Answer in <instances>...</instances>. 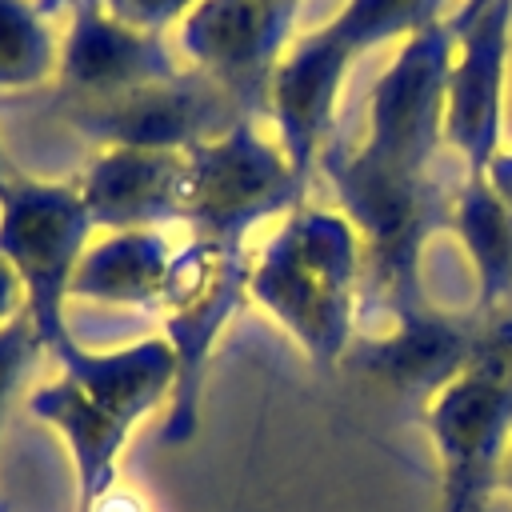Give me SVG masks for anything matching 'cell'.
Masks as SVG:
<instances>
[{
	"instance_id": "obj_1",
	"label": "cell",
	"mask_w": 512,
	"mask_h": 512,
	"mask_svg": "<svg viewBox=\"0 0 512 512\" xmlns=\"http://www.w3.org/2000/svg\"><path fill=\"white\" fill-rule=\"evenodd\" d=\"M56 380L28 392V412L48 424L72 460L76 504L88 512L120 484V456L132 428L168 408L176 392V360L160 332L120 348H88L76 336L56 352Z\"/></svg>"
},
{
	"instance_id": "obj_2",
	"label": "cell",
	"mask_w": 512,
	"mask_h": 512,
	"mask_svg": "<svg viewBox=\"0 0 512 512\" xmlns=\"http://www.w3.org/2000/svg\"><path fill=\"white\" fill-rule=\"evenodd\" d=\"M248 300L320 368L348 360L364 300V252L336 204H296L248 256Z\"/></svg>"
},
{
	"instance_id": "obj_3",
	"label": "cell",
	"mask_w": 512,
	"mask_h": 512,
	"mask_svg": "<svg viewBox=\"0 0 512 512\" xmlns=\"http://www.w3.org/2000/svg\"><path fill=\"white\" fill-rule=\"evenodd\" d=\"M320 168L336 192V208L352 220L364 252V300L384 312V320H404L428 308L420 264L428 236L444 228L440 188L432 172L388 164L372 152L332 148L320 156ZM360 300V304H364Z\"/></svg>"
},
{
	"instance_id": "obj_4",
	"label": "cell",
	"mask_w": 512,
	"mask_h": 512,
	"mask_svg": "<svg viewBox=\"0 0 512 512\" xmlns=\"http://www.w3.org/2000/svg\"><path fill=\"white\" fill-rule=\"evenodd\" d=\"M440 512H488L512 448V304L480 316L464 368L424 404Z\"/></svg>"
},
{
	"instance_id": "obj_5",
	"label": "cell",
	"mask_w": 512,
	"mask_h": 512,
	"mask_svg": "<svg viewBox=\"0 0 512 512\" xmlns=\"http://www.w3.org/2000/svg\"><path fill=\"white\" fill-rule=\"evenodd\" d=\"M92 236L96 224L76 180H40L20 168L0 176V260L20 280L24 312L36 324L48 356L72 340V276Z\"/></svg>"
},
{
	"instance_id": "obj_6",
	"label": "cell",
	"mask_w": 512,
	"mask_h": 512,
	"mask_svg": "<svg viewBox=\"0 0 512 512\" xmlns=\"http://www.w3.org/2000/svg\"><path fill=\"white\" fill-rule=\"evenodd\" d=\"M260 116H240L212 140L188 148L184 228L204 240L240 244L256 224H276L304 204V176Z\"/></svg>"
},
{
	"instance_id": "obj_7",
	"label": "cell",
	"mask_w": 512,
	"mask_h": 512,
	"mask_svg": "<svg viewBox=\"0 0 512 512\" xmlns=\"http://www.w3.org/2000/svg\"><path fill=\"white\" fill-rule=\"evenodd\" d=\"M248 300V252L240 244H220L188 236L176 252L172 280L160 304V336L176 360V392L164 408V444H184L200 424V392L216 340L228 320Z\"/></svg>"
},
{
	"instance_id": "obj_8",
	"label": "cell",
	"mask_w": 512,
	"mask_h": 512,
	"mask_svg": "<svg viewBox=\"0 0 512 512\" xmlns=\"http://www.w3.org/2000/svg\"><path fill=\"white\" fill-rule=\"evenodd\" d=\"M300 12V0H200L172 44L192 72L228 92L248 116H260L268 80L300 32Z\"/></svg>"
},
{
	"instance_id": "obj_9",
	"label": "cell",
	"mask_w": 512,
	"mask_h": 512,
	"mask_svg": "<svg viewBox=\"0 0 512 512\" xmlns=\"http://www.w3.org/2000/svg\"><path fill=\"white\" fill-rule=\"evenodd\" d=\"M456 32L436 20L396 44L392 60L368 92V124L360 148L416 172H432V156L444 148V100Z\"/></svg>"
},
{
	"instance_id": "obj_10",
	"label": "cell",
	"mask_w": 512,
	"mask_h": 512,
	"mask_svg": "<svg viewBox=\"0 0 512 512\" xmlns=\"http://www.w3.org/2000/svg\"><path fill=\"white\" fill-rule=\"evenodd\" d=\"M248 116L228 92H220L200 72H180L172 80L96 100L72 104L68 120L96 140V148H152V152H188L228 124Z\"/></svg>"
},
{
	"instance_id": "obj_11",
	"label": "cell",
	"mask_w": 512,
	"mask_h": 512,
	"mask_svg": "<svg viewBox=\"0 0 512 512\" xmlns=\"http://www.w3.org/2000/svg\"><path fill=\"white\" fill-rule=\"evenodd\" d=\"M456 32L448 100H444V148L456 152L464 176H484L504 148L508 108V60H512V0H496Z\"/></svg>"
},
{
	"instance_id": "obj_12",
	"label": "cell",
	"mask_w": 512,
	"mask_h": 512,
	"mask_svg": "<svg viewBox=\"0 0 512 512\" xmlns=\"http://www.w3.org/2000/svg\"><path fill=\"white\" fill-rule=\"evenodd\" d=\"M188 72L172 36L140 32L108 12L104 0H72L60 28L56 80L72 104L112 100Z\"/></svg>"
},
{
	"instance_id": "obj_13",
	"label": "cell",
	"mask_w": 512,
	"mask_h": 512,
	"mask_svg": "<svg viewBox=\"0 0 512 512\" xmlns=\"http://www.w3.org/2000/svg\"><path fill=\"white\" fill-rule=\"evenodd\" d=\"M352 64L356 56L344 44H336L324 24H316L296 32V40L288 44V52L280 56L268 80L260 120L268 124V132L276 136V144L284 148V156L304 180L328 152L336 104Z\"/></svg>"
},
{
	"instance_id": "obj_14",
	"label": "cell",
	"mask_w": 512,
	"mask_h": 512,
	"mask_svg": "<svg viewBox=\"0 0 512 512\" xmlns=\"http://www.w3.org/2000/svg\"><path fill=\"white\" fill-rule=\"evenodd\" d=\"M96 232L172 228L184 224V152L152 148H96L72 176Z\"/></svg>"
},
{
	"instance_id": "obj_15",
	"label": "cell",
	"mask_w": 512,
	"mask_h": 512,
	"mask_svg": "<svg viewBox=\"0 0 512 512\" xmlns=\"http://www.w3.org/2000/svg\"><path fill=\"white\" fill-rule=\"evenodd\" d=\"M476 324L480 316L464 320L428 304L404 320H392L384 332L352 344L344 364H352L356 372L372 376L392 392L428 400L464 368L476 340Z\"/></svg>"
},
{
	"instance_id": "obj_16",
	"label": "cell",
	"mask_w": 512,
	"mask_h": 512,
	"mask_svg": "<svg viewBox=\"0 0 512 512\" xmlns=\"http://www.w3.org/2000/svg\"><path fill=\"white\" fill-rule=\"evenodd\" d=\"M180 244L168 228L96 232L72 276V300L112 308H160Z\"/></svg>"
},
{
	"instance_id": "obj_17",
	"label": "cell",
	"mask_w": 512,
	"mask_h": 512,
	"mask_svg": "<svg viewBox=\"0 0 512 512\" xmlns=\"http://www.w3.org/2000/svg\"><path fill=\"white\" fill-rule=\"evenodd\" d=\"M444 228L456 236L460 252L476 276L480 316L512 304V208L492 188L488 176H460L444 204Z\"/></svg>"
},
{
	"instance_id": "obj_18",
	"label": "cell",
	"mask_w": 512,
	"mask_h": 512,
	"mask_svg": "<svg viewBox=\"0 0 512 512\" xmlns=\"http://www.w3.org/2000/svg\"><path fill=\"white\" fill-rule=\"evenodd\" d=\"M56 68L60 28L44 0H0V96L36 92Z\"/></svg>"
},
{
	"instance_id": "obj_19",
	"label": "cell",
	"mask_w": 512,
	"mask_h": 512,
	"mask_svg": "<svg viewBox=\"0 0 512 512\" xmlns=\"http://www.w3.org/2000/svg\"><path fill=\"white\" fill-rule=\"evenodd\" d=\"M452 4L456 0H344L340 12L324 20V28L360 60L380 44H400L428 24L448 20Z\"/></svg>"
},
{
	"instance_id": "obj_20",
	"label": "cell",
	"mask_w": 512,
	"mask_h": 512,
	"mask_svg": "<svg viewBox=\"0 0 512 512\" xmlns=\"http://www.w3.org/2000/svg\"><path fill=\"white\" fill-rule=\"evenodd\" d=\"M44 340L36 332V324L28 320V312L12 316L4 328H0V436L8 428V416L36 368V360L44 356Z\"/></svg>"
},
{
	"instance_id": "obj_21",
	"label": "cell",
	"mask_w": 512,
	"mask_h": 512,
	"mask_svg": "<svg viewBox=\"0 0 512 512\" xmlns=\"http://www.w3.org/2000/svg\"><path fill=\"white\" fill-rule=\"evenodd\" d=\"M112 16H120L124 24L140 28V32H156V36H172L180 28V20L200 4V0H104Z\"/></svg>"
},
{
	"instance_id": "obj_22",
	"label": "cell",
	"mask_w": 512,
	"mask_h": 512,
	"mask_svg": "<svg viewBox=\"0 0 512 512\" xmlns=\"http://www.w3.org/2000/svg\"><path fill=\"white\" fill-rule=\"evenodd\" d=\"M24 312V292H20V280L12 276V268L0 260V328Z\"/></svg>"
},
{
	"instance_id": "obj_23",
	"label": "cell",
	"mask_w": 512,
	"mask_h": 512,
	"mask_svg": "<svg viewBox=\"0 0 512 512\" xmlns=\"http://www.w3.org/2000/svg\"><path fill=\"white\" fill-rule=\"evenodd\" d=\"M88 512H148L136 496H128V492H120V488H112L104 500H96Z\"/></svg>"
},
{
	"instance_id": "obj_24",
	"label": "cell",
	"mask_w": 512,
	"mask_h": 512,
	"mask_svg": "<svg viewBox=\"0 0 512 512\" xmlns=\"http://www.w3.org/2000/svg\"><path fill=\"white\" fill-rule=\"evenodd\" d=\"M492 4H496V0H456L452 12H448V24H452V28H464V24H472L476 16H484Z\"/></svg>"
},
{
	"instance_id": "obj_25",
	"label": "cell",
	"mask_w": 512,
	"mask_h": 512,
	"mask_svg": "<svg viewBox=\"0 0 512 512\" xmlns=\"http://www.w3.org/2000/svg\"><path fill=\"white\" fill-rule=\"evenodd\" d=\"M500 484L512 492V448H508V460H504V476H500Z\"/></svg>"
},
{
	"instance_id": "obj_26",
	"label": "cell",
	"mask_w": 512,
	"mask_h": 512,
	"mask_svg": "<svg viewBox=\"0 0 512 512\" xmlns=\"http://www.w3.org/2000/svg\"><path fill=\"white\" fill-rule=\"evenodd\" d=\"M8 168H12V164H8V156H4V148H0V176H4Z\"/></svg>"
},
{
	"instance_id": "obj_27",
	"label": "cell",
	"mask_w": 512,
	"mask_h": 512,
	"mask_svg": "<svg viewBox=\"0 0 512 512\" xmlns=\"http://www.w3.org/2000/svg\"><path fill=\"white\" fill-rule=\"evenodd\" d=\"M300 4H304V0H300Z\"/></svg>"
}]
</instances>
